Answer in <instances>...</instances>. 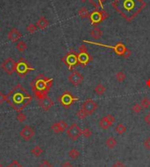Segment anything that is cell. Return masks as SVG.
I'll return each mask as SVG.
<instances>
[{"mask_svg":"<svg viewBox=\"0 0 150 167\" xmlns=\"http://www.w3.org/2000/svg\"><path fill=\"white\" fill-rule=\"evenodd\" d=\"M146 5L143 0H114L112 3L113 9L127 22L133 21Z\"/></svg>","mask_w":150,"mask_h":167,"instance_id":"cell-1","label":"cell"},{"mask_svg":"<svg viewBox=\"0 0 150 167\" xmlns=\"http://www.w3.org/2000/svg\"><path fill=\"white\" fill-rule=\"evenodd\" d=\"M32 100L33 96L20 84H18L8 93L6 102L17 112H21Z\"/></svg>","mask_w":150,"mask_h":167,"instance_id":"cell-2","label":"cell"},{"mask_svg":"<svg viewBox=\"0 0 150 167\" xmlns=\"http://www.w3.org/2000/svg\"><path fill=\"white\" fill-rule=\"evenodd\" d=\"M53 81L52 78H48L44 74L40 73L31 82L32 91L38 101L48 96V93L53 86Z\"/></svg>","mask_w":150,"mask_h":167,"instance_id":"cell-3","label":"cell"},{"mask_svg":"<svg viewBox=\"0 0 150 167\" xmlns=\"http://www.w3.org/2000/svg\"><path fill=\"white\" fill-rule=\"evenodd\" d=\"M78 53L74 51L71 50L69 53H67L62 59V63L68 68L70 71H73L75 69V67L78 66V58H77Z\"/></svg>","mask_w":150,"mask_h":167,"instance_id":"cell-4","label":"cell"},{"mask_svg":"<svg viewBox=\"0 0 150 167\" xmlns=\"http://www.w3.org/2000/svg\"><path fill=\"white\" fill-rule=\"evenodd\" d=\"M33 70H35V69L33 68H32L30 66V64L28 63V61L22 57L19 59L18 62H16V70H15V72L21 78L25 77L27 73L33 72Z\"/></svg>","mask_w":150,"mask_h":167,"instance_id":"cell-5","label":"cell"},{"mask_svg":"<svg viewBox=\"0 0 150 167\" xmlns=\"http://www.w3.org/2000/svg\"><path fill=\"white\" fill-rule=\"evenodd\" d=\"M109 17V14L103 9V10H95L89 15V19L91 23L93 25H97L104 20H105Z\"/></svg>","mask_w":150,"mask_h":167,"instance_id":"cell-6","label":"cell"},{"mask_svg":"<svg viewBox=\"0 0 150 167\" xmlns=\"http://www.w3.org/2000/svg\"><path fill=\"white\" fill-rule=\"evenodd\" d=\"M83 42L85 43H88V44H91V45H96V46H99V47H103V48H112L118 55L120 56H123L125 52L127 50V48H125V46L122 43V42H118L115 46H108V45H104V44H101L99 42H93V41H91V40H83Z\"/></svg>","mask_w":150,"mask_h":167,"instance_id":"cell-7","label":"cell"},{"mask_svg":"<svg viewBox=\"0 0 150 167\" xmlns=\"http://www.w3.org/2000/svg\"><path fill=\"white\" fill-rule=\"evenodd\" d=\"M78 101H79V98L73 96L71 95V93L69 91H65L58 98V101L65 109H69L74 102Z\"/></svg>","mask_w":150,"mask_h":167,"instance_id":"cell-8","label":"cell"},{"mask_svg":"<svg viewBox=\"0 0 150 167\" xmlns=\"http://www.w3.org/2000/svg\"><path fill=\"white\" fill-rule=\"evenodd\" d=\"M98 103L96 101H94L93 100L91 99H87L83 104H82V107H81V110L87 116H91L92 115L96 109H98Z\"/></svg>","mask_w":150,"mask_h":167,"instance_id":"cell-9","label":"cell"},{"mask_svg":"<svg viewBox=\"0 0 150 167\" xmlns=\"http://www.w3.org/2000/svg\"><path fill=\"white\" fill-rule=\"evenodd\" d=\"M1 68L6 74L12 75L16 70V61L12 58L9 57L3 61L1 64Z\"/></svg>","mask_w":150,"mask_h":167,"instance_id":"cell-10","label":"cell"},{"mask_svg":"<svg viewBox=\"0 0 150 167\" xmlns=\"http://www.w3.org/2000/svg\"><path fill=\"white\" fill-rule=\"evenodd\" d=\"M66 134H67V136H68L71 140L76 141V140L80 137V136L82 135V130L79 128V126H78L75 122H74V123H72V124L67 129Z\"/></svg>","mask_w":150,"mask_h":167,"instance_id":"cell-11","label":"cell"},{"mask_svg":"<svg viewBox=\"0 0 150 167\" xmlns=\"http://www.w3.org/2000/svg\"><path fill=\"white\" fill-rule=\"evenodd\" d=\"M78 58V66L85 68L91 61H92V56L88 53H79L77 55Z\"/></svg>","mask_w":150,"mask_h":167,"instance_id":"cell-12","label":"cell"},{"mask_svg":"<svg viewBox=\"0 0 150 167\" xmlns=\"http://www.w3.org/2000/svg\"><path fill=\"white\" fill-rule=\"evenodd\" d=\"M69 81L73 85V86H78L81 84L83 81V76L81 73L78 71H73L68 77Z\"/></svg>","mask_w":150,"mask_h":167,"instance_id":"cell-13","label":"cell"},{"mask_svg":"<svg viewBox=\"0 0 150 167\" xmlns=\"http://www.w3.org/2000/svg\"><path fill=\"white\" fill-rule=\"evenodd\" d=\"M67 129H68V123L63 120H61L57 122H54L51 126V130L55 134H61V133L64 132Z\"/></svg>","mask_w":150,"mask_h":167,"instance_id":"cell-14","label":"cell"},{"mask_svg":"<svg viewBox=\"0 0 150 167\" xmlns=\"http://www.w3.org/2000/svg\"><path fill=\"white\" fill-rule=\"evenodd\" d=\"M35 134V131L34 130L29 126V125H25L24 126V128L20 131V136L25 140V141H28L30 140Z\"/></svg>","mask_w":150,"mask_h":167,"instance_id":"cell-15","label":"cell"},{"mask_svg":"<svg viewBox=\"0 0 150 167\" xmlns=\"http://www.w3.org/2000/svg\"><path fill=\"white\" fill-rule=\"evenodd\" d=\"M54 105V101H52V99L49 98V96H45L42 99L39 100V106L45 111L50 109Z\"/></svg>","mask_w":150,"mask_h":167,"instance_id":"cell-16","label":"cell"},{"mask_svg":"<svg viewBox=\"0 0 150 167\" xmlns=\"http://www.w3.org/2000/svg\"><path fill=\"white\" fill-rule=\"evenodd\" d=\"M21 37H22V34L17 28H12L7 34L8 40L12 42H17Z\"/></svg>","mask_w":150,"mask_h":167,"instance_id":"cell-17","label":"cell"},{"mask_svg":"<svg viewBox=\"0 0 150 167\" xmlns=\"http://www.w3.org/2000/svg\"><path fill=\"white\" fill-rule=\"evenodd\" d=\"M49 25V21L45 17H41L36 22V26L41 30H45Z\"/></svg>","mask_w":150,"mask_h":167,"instance_id":"cell-18","label":"cell"},{"mask_svg":"<svg viewBox=\"0 0 150 167\" xmlns=\"http://www.w3.org/2000/svg\"><path fill=\"white\" fill-rule=\"evenodd\" d=\"M112 125V122H111L109 120L107 119L106 117L101 118L99 120V126L100 129H102V130H107Z\"/></svg>","mask_w":150,"mask_h":167,"instance_id":"cell-19","label":"cell"},{"mask_svg":"<svg viewBox=\"0 0 150 167\" xmlns=\"http://www.w3.org/2000/svg\"><path fill=\"white\" fill-rule=\"evenodd\" d=\"M90 35H91V37L92 38V39H94V40H99L100 39L101 37H102V35H103V32L99 29L98 27H94L91 32H90Z\"/></svg>","mask_w":150,"mask_h":167,"instance_id":"cell-20","label":"cell"},{"mask_svg":"<svg viewBox=\"0 0 150 167\" xmlns=\"http://www.w3.org/2000/svg\"><path fill=\"white\" fill-rule=\"evenodd\" d=\"M89 1H90V3H91L94 5L95 10H99V8H101V10H103L104 3L106 0H89Z\"/></svg>","mask_w":150,"mask_h":167,"instance_id":"cell-21","label":"cell"},{"mask_svg":"<svg viewBox=\"0 0 150 167\" xmlns=\"http://www.w3.org/2000/svg\"><path fill=\"white\" fill-rule=\"evenodd\" d=\"M105 144L109 149H113L116 145H117V141L113 137H110L106 139Z\"/></svg>","mask_w":150,"mask_h":167,"instance_id":"cell-22","label":"cell"},{"mask_svg":"<svg viewBox=\"0 0 150 167\" xmlns=\"http://www.w3.org/2000/svg\"><path fill=\"white\" fill-rule=\"evenodd\" d=\"M78 15H79V17H80L81 19H86V18H89L90 13H89L88 10H87L85 7H81V8L79 9V11H78Z\"/></svg>","mask_w":150,"mask_h":167,"instance_id":"cell-23","label":"cell"},{"mask_svg":"<svg viewBox=\"0 0 150 167\" xmlns=\"http://www.w3.org/2000/svg\"><path fill=\"white\" fill-rule=\"evenodd\" d=\"M31 153H32L33 156H35V157H40V156L43 153V150H42L41 147L36 145V146H34V147L31 150Z\"/></svg>","mask_w":150,"mask_h":167,"instance_id":"cell-24","label":"cell"},{"mask_svg":"<svg viewBox=\"0 0 150 167\" xmlns=\"http://www.w3.org/2000/svg\"><path fill=\"white\" fill-rule=\"evenodd\" d=\"M94 92H95L98 96H102V95H104V92H105V88H104V86L102 85V84H98V85L95 87V89H94Z\"/></svg>","mask_w":150,"mask_h":167,"instance_id":"cell-25","label":"cell"},{"mask_svg":"<svg viewBox=\"0 0 150 167\" xmlns=\"http://www.w3.org/2000/svg\"><path fill=\"white\" fill-rule=\"evenodd\" d=\"M69 157L70 158H72V159H76L79 156H80V152L75 149V148H73V149H71L70 151H69Z\"/></svg>","mask_w":150,"mask_h":167,"instance_id":"cell-26","label":"cell"},{"mask_svg":"<svg viewBox=\"0 0 150 167\" xmlns=\"http://www.w3.org/2000/svg\"><path fill=\"white\" fill-rule=\"evenodd\" d=\"M125 130H126V127H125L124 124H122V123H119V124L115 127V131H116L119 135H121V134L125 133Z\"/></svg>","mask_w":150,"mask_h":167,"instance_id":"cell-27","label":"cell"},{"mask_svg":"<svg viewBox=\"0 0 150 167\" xmlns=\"http://www.w3.org/2000/svg\"><path fill=\"white\" fill-rule=\"evenodd\" d=\"M16 48H17V50L20 52V53H23V52H25V49L27 48V46H26V44H25L24 41H19L18 43H17V45H16Z\"/></svg>","mask_w":150,"mask_h":167,"instance_id":"cell-28","label":"cell"},{"mask_svg":"<svg viewBox=\"0 0 150 167\" xmlns=\"http://www.w3.org/2000/svg\"><path fill=\"white\" fill-rule=\"evenodd\" d=\"M115 77H116V80H117L119 82H123L125 80V78H126V75H125V73L124 72L120 71L116 73V76H115Z\"/></svg>","mask_w":150,"mask_h":167,"instance_id":"cell-29","label":"cell"},{"mask_svg":"<svg viewBox=\"0 0 150 167\" xmlns=\"http://www.w3.org/2000/svg\"><path fill=\"white\" fill-rule=\"evenodd\" d=\"M141 105L143 109H149L150 107V101L149 100V98L147 97L142 98L141 101Z\"/></svg>","mask_w":150,"mask_h":167,"instance_id":"cell-30","label":"cell"},{"mask_svg":"<svg viewBox=\"0 0 150 167\" xmlns=\"http://www.w3.org/2000/svg\"><path fill=\"white\" fill-rule=\"evenodd\" d=\"M26 32H29V33H33L37 31L38 27L36 26V24H29L27 26H26Z\"/></svg>","mask_w":150,"mask_h":167,"instance_id":"cell-31","label":"cell"},{"mask_svg":"<svg viewBox=\"0 0 150 167\" xmlns=\"http://www.w3.org/2000/svg\"><path fill=\"white\" fill-rule=\"evenodd\" d=\"M16 119H17V121L19 122H25V120H26V116H25L23 112H19L18 115H17V117H16Z\"/></svg>","mask_w":150,"mask_h":167,"instance_id":"cell-32","label":"cell"},{"mask_svg":"<svg viewBox=\"0 0 150 167\" xmlns=\"http://www.w3.org/2000/svg\"><path fill=\"white\" fill-rule=\"evenodd\" d=\"M141 109H142V107H141V103H135V104L132 107V110H133L134 113H136V114L140 113V112L141 111Z\"/></svg>","mask_w":150,"mask_h":167,"instance_id":"cell-33","label":"cell"},{"mask_svg":"<svg viewBox=\"0 0 150 167\" xmlns=\"http://www.w3.org/2000/svg\"><path fill=\"white\" fill-rule=\"evenodd\" d=\"M91 134H92L91 130L90 129H88V128H86V129H84V130H82V135H83L84 137H86V138H89V137L91 136Z\"/></svg>","mask_w":150,"mask_h":167,"instance_id":"cell-34","label":"cell"},{"mask_svg":"<svg viewBox=\"0 0 150 167\" xmlns=\"http://www.w3.org/2000/svg\"><path fill=\"white\" fill-rule=\"evenodd\" d=\"M6 167H24L22 165H20L17 160H13L11 164H9Z\"/></svg>","mask_w":150,"mask_h":167,"instance_id":"cell-35","label":"cell"},{"mask_svg":"<svg viewBox=\"0 0 150 167\" xmlns=\"http://www.w3.org/2000/svg\"><path fill=\"white\" fill-rule=\"evenodd\" d=\"M7 100V95H4L3 92L0 91V105L3 104Z\"/></svg>","mask_w":150,"mask_h":167,"instance_id":"cell-36","label":"cell"},{"mask_svg":"<svg viewBox=\"0 0 150 167\" xmlns=\"http://www.w3.org/2000/svg\"><path fill=\"white\" fill-rule=\"evenodd\" d=\"M76 117H77L79 119H84V118L86 117V115L80 109V110H78V111L76 112Z\"/></svg>","mask_w":150,"mask_h":167,"instance_id":"cell-37","label":"cell"},{"mask_svg":"<svg viewBox=\"0 0 150 167\" xmlns=\"http://www.w3.org/2000/svg\"><path fill=\"white\" fill-rule=\"evenodd\" d=\"M37 167H54L51 164H50L49 161H47V160H44L41 164H40L39 166Z\"/></svg>","mask_w":150,"mask_h":167,"instance_id":"cell-38","label":"cell"},{"mask_svg":"<svg viewBox=\"0 0 150 167\" xmlns=\"http://www.w3.org/2000/svg\"><path fill=\"white\" fill-rule=\"evenodd\" d=\"M143 145L147 150H150V137H148L144 140L143 142Z\"/></svg>","mask_w":150,"mask_h":167,"instance_id":"cell-39","label":"cell"},{"mask_svg":"<svg viewBox=\"0 0 150 167\" xmlns=\"http://www.w3.org/2000/svg\"><path fill=\"white\" fill-rule=\"evenodd\" d=\"M77 49H78L79 53H86L87 52V48L85 47V45H80Z\"/></svg>","mask_w":150,"mask_h":167,"instance_id":"cell-40","label":"cell"},{"mask_svg":"<svg viewBox=\"0 0 150 167\" xmlns=\"http://www.w3.org/2000/svg\"><path fill=\"white\" fill-rule=\"evenodd\" d=\"M112 167H125V166L122 163V162H120V161H117L116 163H114V164L112 165Z\"/></svg>","mask_w":150,"mask_h":167,"instance_id":"cell-41","label":"cell"},{"mask_svg":"<svg viewBox=\"0 0 150 167\" xmlns=\"http://www.w3.org/2000/svg\"><path fill=\"white\" fill-rule=\"evenodd\" d=\"M105 117H106V118L109 120L111 122H112V123L114 122V121H115L114 117H112V115H110V114H108V115H107V116H105Z\"/></svg>","mask_w":150,"mask_h":167,"instance_id":"cell-42","label":"cell"},{"mask_svg":"<svg viewBox=\"0 0 150 167\" xmlns=\"http://www.w3.org/2000/svg\"><path fill=\"white\" fill-rule=\"evenodd\" d=\"M131 55V52L127 49L126 51L125 52V53H124V55L122 56L123 58H125V59H127V58H129V56Z\"/></svg>","mask_w":150,"mask_h":167,"instance_id":"cell-43","label":"cell"},{"mask_svg":"<svg viewBox=\"0 0 150 167\" xmlns=\"http://www.w3.org/2000/svg\"><path fill=\"white\" fill-rule=\"evenodd\" d=\"M144 121H145L149 125H150V112L144 117Z\"/></svg>","mask_w":150,"mask_h":167,"instance_id":"cell-44","label":"cell"},{"mask_svg":"<svg viewBox=\"0 0 150 167\" xmlns=\"http://www.w3.org/2000/svg\"><path fill=\"white\" fill-rule=\"evenodd\" d=\"M61 167H73V166L71 165V163H70V162H64Z\"/></svg>","mask_w":150,"mask_h":167,"instance_id":"cell-45","label":"cell"},{"mask_svg":"<svg viewBox=\"0 0 150 167\" xmlns=\"http://www.w3.org/2000/svg\"><path fill=\"white\" fill-rule=\"evenodd\" d=\"M146 84H147V87L150 89V78L149 79H148V81H146Z\"/></svg>","mask_w":150,"mask_h":167,"instance_id":"cell-46","label":"cell"},{"mask_svg":"<svg viewBox=\"0 0 150 167\" xmlns=\"http://www.w3.org/2000/svg\"><path fill=\"white\" fill-rule=\"evenodd\" d=\"M81 1H82V2H83V3H84V2H85V1H86V0H81Z\"/></svg>","mask_w":150,"mask_h":167,"instance_id":"cell-47","label":"cell"},{"mask_svg":"<svg viewBox=\"0 0 150 167\" xmlns=\"http://www.w3.org/2000/svg\"><path fill=\"white\" fill-rule=\"evenodd\" d=\"M0 167H3V166H2V164L0 163Z\"/></svg>","mask_w":150,"mask_h":167,"instance_id":"cell-48","label":"cell"}]
</instances>
